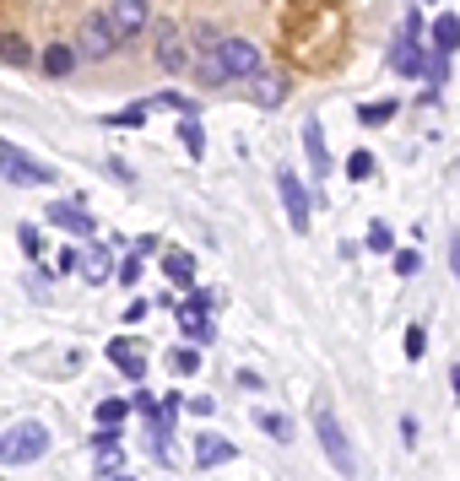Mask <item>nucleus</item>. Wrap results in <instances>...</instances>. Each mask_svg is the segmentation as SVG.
<instances>
[{
  "label": "nucleus",
  "instance_id": "f257e3e1",
  "mask_svg": "<svg viewBox=\"0 0 460 481\" xmlns=\"http://www.w3.org/2000/svg\"><path fill=\"white\" fill-rule=\"evenodd\" d=\"M49 449V428L43 422H16L0 433V466H33Z\"/></svg>",
  "mask_w": 460,
  "mask_h": 481
},
{
  "label": "nucleus",
  "instance_id": "f03ea898",
  "mask_svg": "<svg viewBox=\"0 0 460 481\" xmlns=\"http://www.w3.org/2000/svg\"><path fill=\"white\" fill-rule=\"evenodd\" d=\"M70 49H76V60H108V54L119 49V32H114V22H108V16H98V11H92V16H81V22H76V43H70Z\"/></svg>",
  "mask_w": 460,
  "mask_h": 481
},
{
  "label": "nucleus",
  "instance_id": "7ed1b4c3",
  "mask_svg": "<svg viewBox=\"0 0 460 481\" xmlns=\"http://www.w3.org/2000/svg\"><path fill=\"white\" fill-rule=\"evenodd\" d=\"M0 179L16 184V190H33V184H54V168L33 162L16 141H0Z\"/></svg>",
  "mask_w": 460,
  "mask_h": 481
},
{
  "label": "nucleus",
  "instance_id": "20e7f679",
  "mask_svg": "<svg viewBox=\"0 0 460 481\" xmlns=\"http://www.w3.org/2000/svg\"><path fill=\"white\" fill-rule=\"evenodd\" d=\"M211 54H217V65H222V76H228V81H244V76H255V70H260V49H255L249 38H217V43H211Z\"/></svg>",
  "mask_w": 460,
  "mask_h": 481
},
{
  "label": "nucleus",
  "instance_id": "39448f33",
  "mask_svg": "<svg viewBox=\"0 0 460 481\" xmlns=\"http://www.w3.org/2000/svg\"><path fill=\"white\" fill-rule=\"evenodd\" d=\"M314 433H320V444H325V460H331V466H336L342 476H352L358 466H352V449H347V433L336 428V417H331L325 406L314 412Z\"/></svg>",
  "mask_w": 460,
  "mask_h": 481
},
{
  "label": "nucleus",
  "instance_id": "423d86ee",
  "mask_svg": "<svg viewBox=\"0 0 460 481\" xmlns=\"http://www.w3.org/2000/svg\"><path fill=\"white\" fill-rule=\"evenodd\" d=\"M277 190H282V206H287V222L304 233L309 227V195H304V184H298V173L293 168H282L277 173Z\"/></svg>",
  "mask_w": 460,
  "mask_h": 481
},
{
  "label": "nucleus",
  "instance_id": "0eeeda50",
  "mask_svg": "<svg viewBox=\"0 0 460 481\" xmlns=\"http://www.w3.org/2000/svg\"><path fill=\"white\" fill-rule=\"evenodd\" d=\"M423 43H418V32H401L396 43H390V70L396 76H423Z\"/></svg>",
  "mask_w": 460,
  "mask_h": 481
},
{
  "label": "nucleus",
  "instance_id": "6e6552de",
  "mask_svg": "<svg viewBox=\"0 0 460 481\" xmlns=\"http://www.w3.org/2000/svg\"><path fill=\"white\" fill-rule=\"evenodd\" d=\"M244 81H249V92H255V103H260V108H277V103L287 97V76H282V70H266V65H260V70H255V76H244Z\"/></svg>",
  "mask_w": 460,
  "mask_h": 481
},
{
  "label": "nucleus",
  "instance_id": "1a4fd4ad",
  "mask_svg": "<svg viewBox=\"0 0 460 481\" xmlns=\"http://www.w3.org/2000/svg\"><path fill=\"white\" fill-rule=\"evenodd\" d=\"M108 22H114L119 38H136V32L146 27V0H114V5H108Z\"/></svg>",
  "mask_w": 460,
  "mask_h": 481
},
{
  "label": "nucleus",
  "instance_id": "9d476101",
  "mask_svg": "<svg viewBox=\"0 0 460 481\" xmlns=\"http://www.w3.org/2000/svg\"><path fill=\"white\" fill-rule=\"evenodd\" d=\"M76 265H81V282H92V287H103V282L114 276V254H108L103 244L81 249V254H76Z\"/></svg>",
  "mask_w": 460,
  "mask_h": 481
},
{
  "label": "nucleus",
  "instance_id": "9b49d317",
  "mask_svg": "<svg viewBox=\"0 0 460 481\" xmlns=\"http://www.w3.org/2000/svg\"><path fill=\"white\" fill-rule=\"evenodd\" d=\"M157 65H163V70H184V65H190V49H184L179 27H163V32H157Z\"/></svg>",
  "mask_w": 460,
  "mask_h": 481
},
{
  "label": "nucleus",
  "instance_id": "f8f14e48",
  "mask_svg": "<svg viewBox=\"0 0 460 481\" xmlns=\"http://www.w3.org/2000/svg\"><path fill=\"white\" fill-rule=\"evenodd\" d=\"M304 152H309V173H314V179H325V173H331V152H325L320 119H304Z\"/></svg>",
  "mask_w": 460,
  "mask_h": 481
},
{
  "label": "nucleus",
  "instance_id": "ddd939ff",
  "mask_svg": "<svg viewBox=\"0 0 460 481\" xmlns=\"http://www.w3.org/2000/svg\"><path fill=\"white\" fill-rule=\"evenodd\" d=\"M108 357H114V368H119L125 379H141V374H146V347H141V341H114Z\"/></svg>",
  "mask_w": 460,
  "mask_h": 481
},
{
  "label": "nucleus",
  "instance_id": "4468645a",
  "mask_svg": "<svg viewBox=\"0 0 460 481\" xmlns=\"http://www.w3.org/2000/svg\"><path fill=\"white\" fill-rule=\"evenodd\" d=\"M228 460H233V444H228L222 433H201V439H195V466H201V471L228 466Z\"/></svg>",
  "mask_w": 460,
  "mask_h": 481
},
{
  "label": "nucleus",
  "instance_id": "2eb2a0df",
  "mask_svg": "<svg viewBox=\"0 0 460 481\" xmlns=\"http://www.w3.org/2000/svg\"><path fill=\"white\" fill-rule=\"evenodd\" d=\"M49 222H54V227H65V233H76V238H87V233H92V217H87L81 206H70V200H54V206H49Z\"/></svg>",
  "mask_w": 460,
  "mask_h": 481
},
{
  "label": "nucleus",
  "instance_id": "dca6fc26",
  "mask_svg": "<svg viewBox=\"0 0 460 481\" xmlns=\"http://www.w3.org/2000/svg\"><path fill=\"white\" fill-rule=\"evenodd\" d=\"M163 276H168L174 287H195V260H190L184 249H163Z\"/></svg>",
  "mask_w": 460,
  "mask_h": 481
},
{
  "label": "nucleus",
  "instance_id": "f3484780",
  "mask_svg": "<svg viewBox=\"0 0 460 481\" xmlns=\"http://www.w3.org/2000/svg\"><path fill=\"white\" fill-rule=\"evenodd\" d=\"M43 70H49V76H70V70H76V49H70V43H49V49H43Z\"/></svg>",
  "mask_w": 460,
  "mask_h": 481
},
{
  "label": "nucleus",
  "instance_id": "a211bd4d",
  "mask_svg": "<svg viewBox=\"0 0 460 481\" xmlns=\"http://www.w3.org/2000/svg\"><path fill=\"white\" fill-rule=\"evenodd\" d=\"M460 49V22L455 16H439L434 22V54H455Z\"/></svg>",
  "mask_w": 460,
  "mask_h": 481
},
{
  "label": "nucleus",
  "instance_id": "6ab92c4d",
  "mask_svg": "<svg viewBox=\"0 0 460 481\" xmlns=\"http://www.w3.org/2000/svg\"><path fill=\"white\" fill-rule=\"evenodd\" d=\"M168 314H179V325L190 330V341H211V319H206V314H195L190 303H179V309H168Z\"/></svg>",
  "mask_w": 460,
  "mask_h": 481
},
{
  "label": "nucleus",
  "instance_id": "aec40b11",
  "mask_svg": "<svg viewBox=\"0 0 460 481\" xmlns=\"http://www.w3.org/2000/svg\"><path fill=\"white\" fill-rule=\"evenodd\" d=\"M119 444H125V439H119ZM119 444H98V449H92V455H98V476H119V471H125V449H119Z\"/></svg>",
  "mask_w": 460,
  "mask_h": 481
},
{
  "label": "nucleus",
  "instance_id": "412c9836",
  "mask_svg": "<svg viewBox=\"0 0 460 481\" xmlns=\"http://www.w3.org/2000/svg\"><path fill=\"white\" fill-rule=\"evenodd\" d=\"M0 60H5V65H27V60H33V49H27L16 32H0Z\"/></svg>",
  "mask_w": 460,
  "mask_h": 481
},
{
  "label": "nucleus",
  "instance_id": "4be33fe9",
  "mask_svg": "<svg viewBox=\"0 0 460 481\" xmlns=\"http://www.w3.org/2000/svg\"><path fill=\"white\" fill-rule=\"evenodd\" d=\"M179 141H184V152H190V157H201V152H206V141H201V125H195V114H184V125H179Z\"/></svg>",
  "mask_w": 460,
  "mask_h": 481
},
{
  "label": "nucleus",
  "instance_id": "5701e85b",
  "mask_svg": "<svg viewBox=\"0 0 460 481\" xmlns=\"http://www.w3.org/2000/svg\"><path fill=\"white\" fill-rule=\"evenodd\" d=\"M125 417H130V401H98V422L103 428H119Z\"/></svg>",
  "mask_w": 460,
  "mask_h": 481
},
{
  "label": "nucleus",
  "instance_id": "b1692460",
  "mask_svg": "<svg viewBox=\"0 0 460 481\" xmlns=\"http://www.w3.org/2000/svg\"><path fill=\"white\" fill-rule=\"evenodd\" d=\"M358 119H363V125H385V119H396V103H390V97H385V103H363Z\"/></svg>",
  "mask_w": 460,
  "mask_h": 481
},
{
  "label": "nucleus",
  "instance_id": "393cba45",
  "mask_svg": "<svg viewBox=\"0 0 460 481\" xmlns=\"http://www.w3.org/2000/svg\"><path fill=\"white\" fill-rule=\"evenodd\" d=\"M195 70H201V81H206V87H228V76H222V65H217V54H211V49H206V60H201Z\"/></svg>",
  "mask_w": 460,
  "mask_h": 481
},
{
  "label": "nucleus",
  "instance_id": "a878e982",
  "mask_svg": "<svg viewBox=\"0 0 460 481\" xmlns=\"http://www.w3.org/2000/svg\"><path fill=\"white\" fill-rule=\"evenodd\" d=\"M369 249H374V254H390V249H396V233H390L385 222H374V227H369Z\"/></svg>",
  "mask_w": 460,
  "mask_h": 481
},
{
  "label": "nucleus",
  "instance_id": "bb28decb",
  "mask_svg": "<svg viewBox=\"0 0 460 481\" xmlns=\"http://www.w3.org/2000/svg\"><path fill=\"white\" fill-rule=\"evenodd\" d=\"M168 357H174V374H184V379L201 368V352H195V347H179V352H168Z\"/></svg>",
  "mask_w": 460,
  "mask_h": 481
},
{
  "label": "nucleus",
  "instance_id": "cd10ccee",
  "mask_svg": "<svg viewBox=\"0 0 460 481\" xmlns=\"http://www.w3.org/2000/svg\"><path fill=\"white\" fill-rule=\"evenodd\" d=\"M114 276H119L125 287H136V282H141V254H125V260L114 265Z\"/></svg>",
  "mask_w": 460,
  "mask_h": 481
},
{
  "label": "nucleus",
  "instance_id": "c85d7f7f",
  "mask_svg": "<svg viewBox=\"0 0 460 481\" xmlns=\"http://www.w3.org/2000/svg\"><path fill=\"white\" fill-rule=\"evenodd\" d=\"M369 173H374V157L369 152H352L347 157V179H369Z\"/></svg>",
  "mask_w": 460,
  "mask_h": 481
},
{
  "label": "nucleus",
  "instance_id": "c756f323",
  "mask_svg": "<svg viewBox=\"0 0 460 481\" xmlns=\"http://www.w3.org/2000/svg\"><path fill=\"white\" fill-rule=\"evenodd\" d=\"M16 244H22V249H27L33 260L43 254V233H38V227H16Z\"/></svg>",
  "mask_w": 460,
  "mask_h": 481
},
{
  "label": "nucleus",
  "instance_id": "7c9ffc66",
  "mask_svg": "<svg viewBox=\"0 0 460 481\" xmlns=\"http://www.w3.org/2000/svg\"><path fill=\"white\" fill-rule=\"evenodd\" d=\"M418 271H423V254L418 249H401L396 254V276H418Z\"/></svg>",
  "mask_w": 460,
  "mask_h": 481
},
{
  "label": "nucleus",
  "instance_id": "2f4dec72",
  "mask_svg": "<svg viewBox=\"0 0 460 481\" xmlns=\"http://www.w3.org/2000/svg\"><path fill=\"white\" fill-rule=\"evenodd\" d=\"M423 347H428V336H423V325H412V330H407V357L418 363V357H423Z\"/></svg>",
  "mask_w": 460,
  "mask_h": 481
},
{
  "label": "nucleus",
  "instance_id": "473e14b6",
  "mask_svg": "<svg viewBox=\"0 0 460 481\" xmlns=\"http://www.w3.org/2000/svg\"><path fill=\"white\" fill-rule=\"evenodd\" d=\"M184 303H190L195 314H211V292H206V287H190V298H184Z\"/></svg>",
  "mask_w": 460,
  "mask_h": 481
},
{
  "label": "nucleus",
  "instance_id": "72a5a7b5",
  "mask_svg": "<svg viewBox=\"0 0 460 481\" xmlns=\"http://www.w3.org/2000/svg\"><path fill=\"white\" fill-rule=\"evenodd\" d=\"M141 119H146V108H125V114H114L108 125H141Z\"/></svg>",
  "mask_w": 460,
  "mask_h": 481
},
{
  "label": "nucleus",
  "instance_id": "f704fd0d",
  "mask_svg": "<svg viewBox=\"0 0 460 481\" xmlns=\"http://www.w3.org/2000/svg\"><path fill=\"white\" fill-rule=\"evenodd\" d=\"M260 428H266V433H277V439H287V422H282V417H260Z\"/></svg>",
  "mask_w": 460,
  "mask_h": 481
},
{
  "label": "nucleus",
  "instance_id": "c9c22d12",
  "mask_svg": "<svg viewBox=\"0 0 460 481\" xmlns=\"http://www.w3.org/2000/svg\"><path fill=\"white\" fill-rule=\"evenodd\" d=\"M450 265H455V276H460V238L450 244Z\"/></svg>",
  "mask_w": 460,
  "mask_h": 481
},
{
  "label": "nucleus",
  "instance_id": "e433bc0d",
  "mask_svg": "<svg viewBox=\"0 0 460 481\" xmlns=\"http://www.w3.org/2000/svg\"><path fill=\"white\" fill-rule=\"evenodd\" d=\"M450 384H455V395H460V368H455V374H450Z\"/></svg>",
  "mask_w": 460,
  "mask_h": 481
}]
</instances>
